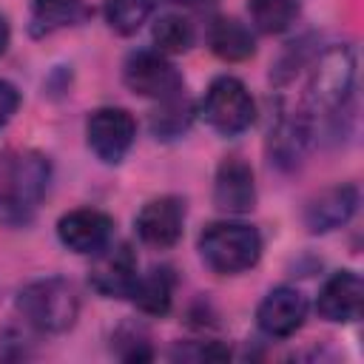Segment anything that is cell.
<instances>
[{
    "label": "cell",
    "instance_id": "cell-17",
    "mask_svg": "<svg viewBox=\"0 0 364 364\" xmlns=\"http://www.w3.org/2000/svg\"><path fill=\"white\" fill-rule=\"evenodd\" d=\"M208 43L210 51L225 63H242L256 51V40L250 28L236 17H216L208 28Z\"/></svg>",
    "mask_w": 364,
    "mask_h": 364
},
{
    "label": "cell",
    "instance_id": "cell-1",
    "mask_svg": "<svg viewBox=\"0 0 364 364\" xmlns=\"http://www.w3.org/2000/svg\"><path fill=\"white\" fill-rule=\"evenodd\" d=\"M51 182V162L40 151H20L9 159L0 185V222L26 228L37 216Z\"/></svg>",
    "mask_w": 364,
    "mask_h": 364
},
{
    "label": "cell",
    "instance_id": "cell-5",
    "mask_svg": "<svg viewBox=\"0 0 364 364\" xmlns=\"http://www.w3.org/2000/svg\"><path fill=\"white\" fill-rule=\"evenodd\" d=\"M202 114L208 119V125L222 134V136H236L242 131H247L256 119V102L250 97V91L245 88L242 80L236 77H216L202 100Z\"/></svg>",
    "mask_w": 364,
    "mask_h": 364
},
{
    "label": "cell",
    "instance_id": "cell-2",
    "mask_svg": "<svg viewBox=\"0 0 364 364\" xmlns=\"http://www.w3.org/2000/svg\"><path fill=\"white\" fill-rule=\"evenodd\" d=\"M353 88H355V48L347 43L330 46L318 54L307 80L304 100L299 105L310 114L313 122L318 117L333 119L350 102Z\"/></svg>",
    "mask_w": 364,
    "mask_h": 364
},
{
    "label": "cell",
    "instance_id": "cell-6",
    "mask_svg": "<svg viewBox=\"0 0 364 364\" xmlns=\"http://www.w3.org/2000/svg\"><path fill=\"white\" fill-rule=\"evenodd\" d=\"M134 139H136V122L125 108L105 105L91 111L85 119V142L91 154L105 165L122 162Z\"/></svg>",
    "mask_w": 364,
    "mask_h": 364
},
{
    "label": "cell",
    "instance_id": "cell-13",
    "mask_svg": "<svg viewBox=\"0 0 364 364\" xmlns=\"http://www.w3.org/2000/svg\"><path fill=\"white\" fill-rule=\"evenodd\" d=\"M361 301H364V282L355 270L344 267L324 279L316 299V310L324 321L350 324L361 316Z\"/></svg>",
    "mask_w": 364,
    "mask_h": 364
},
{
    "label": "cell",
    "instance_id": "cell-20",
    "mask_svg": "<svg viewBox=\"0 0 364 364\" xmlns=\"http://www.w3.org/2000/svg\"><path fill=\"white\" fill-rule=\"evenodd\" d=\"M299 0H247L253 26L262 34H282L299 17Z\"/></svg>",
    "mask_w": 364,
    "mask_h": 364
},
{
    "label": "cell",
    "instance_id": "cell-11",
    "mask_svg": "<svg viewBox=\"0 0 364 364\" xmlns=\"http://www.w3.org/2000/svg\"><path fill=\"white\" fill-rule=\"evenodd\" d=\"M114 236V219L97 208H77L60 216L57 222V239L82 256L100 253Z\"/></svg>",
    "mask_w": 364,
    "mask_h": 364
},
{
    "label": "cell",
    "instance_id": "cell-12",
    "mask_svg": "<svg viewBox=\"0 0 364 364\" xmlns=\"http://www.w3.org/2000/svg\"><path fill=\"white\" fill-rule=\"evenodd\" d=\"M307 318V299L301 290L282 284L273 287L256 307V324L270 338H290Z\"/></svg>",
    "mask_w": 364,
    "mask_h": 364
},
{
    "label": "cell",
    "instance_id": "cell-14",
    "mask_svg": "<svg viewBox=\"0 0 364 364\" xmlns=\"http://www.w3.org/2000/svg\"><path fill=\"white\" fill-rule=\"evenodd\" d=\"M213 205L225 213H247L256 205V179L253 168L239 159L228 156L219 162L213 176Z\"/></svg>",
    "mask_w": 364,
    "mask_h": 364
},
{
    "label": "cell",
    "instance_id": "cell-22",
    "mask_svg": "<svg viewBox=\"0 0 364 364\" xmlns=\"http://www.w3.org/2000/svg\"><path fill=\"white\" fill-rule=\"evenodd\" d=\"M151 40L159 54H182L193 46V26L182 14H162L151 28Z\"/></svg>",
    "mask_w": 364,
    "mask_h": 364
},
{
    "label": "cell",
    "instance_id": "cell-25",
    "mask_svg": "<svg viewBox=\"0 0 364 364\" xmlns=\"http://www.w3.org/2000/svg\"><path fill=\"white\" fill-rule=\"evenodd\" d=\"M9 40H11V28H9V20L0 14V54L9 48Z\"/></svg>",
    "mask_w": 364,
    "mask_h": 364
},
{
    "label": "cell",
    "instance_id": "cell-15",
    "mask_svg": "<svg viewBox=\"0 0 364 364\" xmlns=\"http://www.w3.org/2000/svg\"><path fill=\"white\" fill-rule=\"evenodd\" d=\"M361 193L355 185H336L313 196L304 208V225L310 233H330L347 225L358 210Z\"/></svg>",
    "mask_w": 364,
    "mask_h": 364
},
{
    "label": "cell",
    "instance_id": "cell-9",
    "mask_svg": "<svg viewBox=\"0 0 364 364\" xmlns=\"http://www.w3.org/2000/svg\"><path fill=\"white\" fill-rule=\"evenodd\" d=\"M94 264L88 273L91 287L105 296V299H128L136 279H139V267H136V253L128 242L119 245H105L100 253H94Z\"/></svg>",
    "mask_w": 364,
    "mask_h": 364
},
{
    "label": "cell",
    "instance_id": "cell-23",
    "mask_svg": "<svg viewBox=\"0 0 364 364\" xmlns=\"http://www.w3.org/2000/svg\"><path fill=\"white\" fill-rule=\"evenodd\" d=\"M114 341H117V355L122 361H151L154 358V350H151L142 327L125 324L114 333Z\"/></svg>",
    "mask_w": 364,
    "mask_h": 364
},
{
    "label": "cell",
    "instance_id": "cell-19",
    "mask_svg": "<svg viewBox=\"0 0 364 364\" xmlns=\"http://www.w3.org/2000/svg\"><path fill=\"white\" fill-rule=\"evenodd\" d=\"M191 122H193V105L179 91L168 100H159L156 111L151 114V134L156 139H176L191 128Z\"/></svg>",
    "mask_w": 364,
    "mask_h": 364
},
{
    "label": "cell",
    "instance_id": "cell-3",
    "mask_svg": "<svg viewBox=\"0 0 364 364\" xmlns=\"http://www.w3.org/2000/svg\"><path fill=\"white\" fill-rule=\"evenodd\" d=\"M14 310L37 333L57 336V333H65L74 327V321L80 316V296L68 279L46 276V279H34L17 290Z\"/></svg>",
    "mask_w": 364,
    "mask_h": 364
},
{
    "label": "cell",
    "instance_id": "cell-21",
    "mask_svg": "<svg viewBox=\"0 0 364 364\" xmlns=\"http://www.w3.org/2000/svg\"><path fill=\"white\" fill-rule=\"evenodd\" d=\"M159 0H105V23L117 34H134L156 11Z\"/></svg>",
    "mask_w": 364,
    "mask_h": 364
},
{
    "label": "cell",
    "instance_id": "cell-10",
    "mask_svg": "<svg viewBox=\"0 0 364 364\" xmlns=\"http://www.w3.org/2000/svg\"><path fill=\"white\" fill-rule=\"evenodd\" d=\"M139 242L151 247H173L185 228V202L179 196H156L145 202L134 219Z\"/></svg>",
    "mask_w": 364,
    "mask_h": 364
},
{
    "label": "cell",
    "instance_id": "cell-7",
    "mask_svg": "<svg viewBox=\"0 0 364 364\" xmlns=\"http://www.w3.org/2000/svg\"><path fill=\"white\" fill-rule=\"evenodd\" d=\"M310 142H313V119H310V114L301 105L293 108V105L279 102L276 119L270 122V131H267L270 162H276L279 168L290 171L304 159Z\"/></svg>",
    "mask_w": 364,
    "mask_h": 364
},
{
    "label": "cell",
    "instance_id": "cell-4",
    "mask_svg": "<svg viewBox=\"0 0 364 364\" xmlns=\"http://www.w3.org/2000/svg\"><path fill=\"white\" fill-rule=\"evenodd\" d=\"M202 262L222 276H236L250 270L262 256V236L253 225L245 222H210L199 233Z\"/></svg>",
    "mask_w": 364,
    "mask_h": 364
},
{
    "label": "cell",
    "instance_id": "cell-18",
    "mask_svg": "<svg viewBox=\"0 0 364 364\" xmlns=\"http://www.w3.org/2000/svg\"><path fill=\"white\" fill-rule=\"evenodd\" d=\"M82 14V0H31L28 31L31 37H48L63 26H71Z\"/></svg>",
    "mask_w": 364,
    "mask_h": 364
},
{
    "label": "cell",
    "instance_id": "cell-24",
    "mask_svg": "<svg viewBox=\"0 0 364 364\" xmlns=\"http://www.w3.org/2000/svg\"><path fill=\"white\" fill-rule=\"evenodd\" d=\"M17 108H20V91L9 80H0V128L17 114Z\"/></svg>",
    "mask_w": 364,
    "mask_h": 364
},
{
    "label": "cell",
    "instance_id": "cell-8",
    "mask_svg": "<svg viewBox=\"0 0 364 364\" xmlns=\"http://www.w3.org/2000/svg\"><path fill=\"white\" fill-rule=\"evenodd\" d=\"M122 80L134 94L156 102L179 94L185 85L176 65L159 51H134L122 65Z\"/></svg>",
    "mask_w": 364,
    "mask_h": 364
},
{
    "label": "cell",
    "instance_id": "cell-16",
    "mask_svg": "<svg viewBox=\"0 0 364 364\" xmlns=\"http://www.w3.org/2000/svg\"><path fill=\"white\" fill-rule=\"evenodd\" d=\"M173 284H176V276L171 267H151L148 273H139L128 299L145 316H168L173 304Z\"/></svg>",
    "mask_w": 364,
    "mask_h": 364
}]
</instances>
